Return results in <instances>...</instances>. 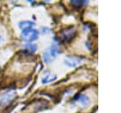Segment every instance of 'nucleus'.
I'll return each mask as SVG.
<instances>
[{
	"label": "nucleus",
	"instance_id": "1",
	"mask_svg": "<svg viewBox=\"0 0 121 113\" xmlns=\"http://www.w3.org/2000/svg\"><path fill=\"white\" fill-rule=\"evenodd\" d=\"M60 52V47L57 45H51L43 52V61L45 63H50L51 61H53L57 57V55Z\"/></svg>",
	"mask_w": 121,
	"mask_h": 113
},
{
	"label": "nucleus",
	"instance_id": "2",
	"mask_svg": "<svg viewBox=\"0 0 121 113\" xmlns=\"http://www.w3.org/2000/svg\"><path fill=\"white\" fill-rule=\"evenodd\" d=\"M15 98V93L12 90H7L0 94V107L5 108L9 106Z\"/></svg>",
	"mask_w": 121,
	"mask_h": 113
},
{
	"label": "nucleus",
	"instance_id": "3",
	"mask_svg": "<svg viewBox=\"0 0 121 113\" xmlns=\"http://www.w3.org/2000/svg\"><path fill=\"white\" fill-rule=\"evenodd\" d=\"M38 35H39V32L36 29H34L33 28H26V29H24V30L21 31L22 39L26 41L27 43H31V42L35 41L38 38Z\"/></svg>",
	"mask_w": 121,
	"mask_h": 113
},
{
	"label": "nucleus",
	"instance_id": "4",
	"mask_svg": "<svg viewBox=\"0 0 121 113\" xmlns=\"http://www.w3.org/2000/svg\"><path fill=\"white\" fill-rule=\"evenodd\" d=\"M75 35V30H74V28H67V29H65V30H63L62 32H61V35H60V40L62 41V42H67V41H70L72 38H73V36Z\"/></svg>",
	"mask_w": 121,
	"mask_h": 113
},
{
	"label": "nucleus",
	"instance_id": "5",
	"mask_svg": "<svg viewBox=\"0 0 121 113\" xmlns=\"http://www.w3.org/2000/svg\"><path fill=\"white\" fill-rule=\"evenodd\" d=\"M80 63H81V58H78L77 56H68L65 59V64L68 66H76Z\"/></svg>",
	"mask_w": 121,
	"mask_h": 113
},
{
	"label": "nucleus",
	"instance_id": "6",
	"mask_svg": "<svg viewBox=\"0 0 121 113\" xmlns=\"http://www.w3.org/2000/svg\"><path fill=\"white\" fill-rule=\"evenodd\" d=\"M74 102L80 104L82 106H85L89 104V98L85 94H78L74 98Z\"/></svg>",
	"mask_w": 121,
	"mask_h": 113
},
{
	"label": "nucleus",
	"instance_id": "7",
	"mask_svg": "<svg viewBox=\"0 0 121 113\" xmlns=\"http://www.w3.org/2000/svg\"><path fill=\"white\" fill-rule=\"evenodd\" d=\"M56 79V76L54 74H52L50 71H45L43 73V79H42V83L43 84H47V83H50L52 81H54Z\"/></svg>",
	"mask_w": 121,
	"mask_h": 113
},
{
	"label": "nucleus",
	"instance_id": "8",
	"mask_svg": "<svg viewBox=\"0 0 121 113\" xmlns=\"http://www.w3.org/2000/svg\"><path fill=\"white\" fill-rule=\"evenodd\" d=\"M33 26H34V23L31 21H28V20H25V21H22L19 23V28L22 30L26 29V28H33Z\"/></svg>",
	"mask_w": 121,
	"mask_h": 113
},
{
	"label": "nucleus",
	"instance_id": "9",
	"mask_svg": "<svg viewBox=\"0 0 121 113\" xmlns=\"http://www.w3.org/2000/svg\"><path fill=\"white\" fill-rule=\"evenodd\" d=\"M36 49H37V47L35 45H33L32 43H26L25 45V48H24V50L26 53H29V54L34 53L36 51Z\"/></svg>",
	"mask_w": 121,
	"mask_h": 113
},
{
	"label": "nucleus",
	"instance_id": "10",
	"mask_svg": "<svg viewBox=\"0 0 121 113\" xmlns=\"http://www.w3.org/2000/svg\"><path fill=\"white\" fill-rule=\"evenodd\" d=\"M1 41H2V37L0 36V43H1Z\"/></svg>",
	"mask_w": 121,
	"mask_h": 113
}]
</instances>
